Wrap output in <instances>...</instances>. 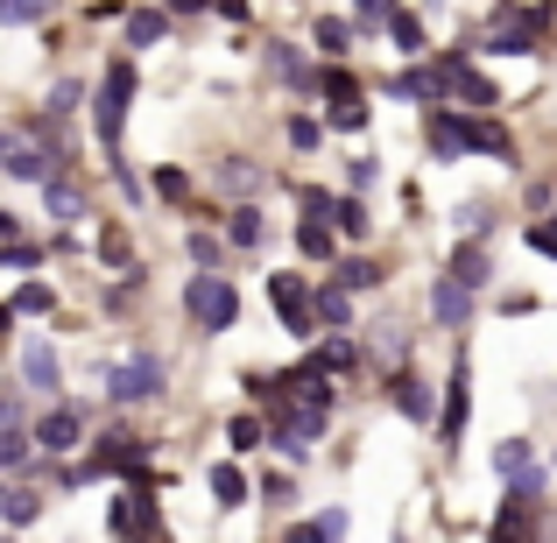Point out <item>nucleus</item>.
Returning <instances> with one entry per match:
<instances>
[{
  "label": "nucleus",
  "instance_id": "obj_48",
  "mask_svg": "<svg viewBox=\"0 0 557 543\" xmlns=\"http://www.w3.org/2000/svg\"><path fill=\"white\" fill-rule=\"evenodd\" d=\"M14 233H22V219H14V212H0V247H14Z\"/></svg>",
  "mask_w": 557,
  "mask_h": 543
},
{
  "label": "nucleus",
  "instance_id": "obj_7",
  "mask_svg": "<svg viewBox=\"0 0 557 543\" xmlns=\"http://www.w3.org/2000/svg\"><path fill=\"white\" fill-rule=\"evenodd\" d=\"M269 304H275V311H283V325L289 332H297V340H304V332H311V297H304V275H269Z\"/></svg>",
  "mask_w": 557,
  "mask_h": 543
},
{
  "label": "nucleus",
  "instance_id": "obj_11",
  "mask_svg": "<svg viewBox=\"0 0 557 543\" xmlns=\"http://www.w3.org/2000/svg\"><path fill=\"white\" fill-rule=\"evenodd\" d=\"M78 431H85L78 409H50V417L36 423V445H42V452H71V445H78Z\"/></svg>",
  "mask_w": 557,
  "mask_h": 543
},
{
  "label": "nucleus",
  "instance_id": "obj_26",
  "mask_svg": "<svg viewBox=\"0 0 557 543\" xmlns=\"http://www.w3.org/2000/svg\"><path fill=\"white\" fill-rule=\"evenodd\" d=\"M494 473L522 480V473H530V445H522V437H502V445H494Z\"/></svg>",
  "mask_w": 557,
  "mask_h": 543
},
{
  "label": "nucleus",
  "instance_id": "obj_9",
  "mask_svg": "<svg viewBox=\"0 0 557 543\" xmlns=\"http://www.w3.org/2000/svg\"><path fill=\"white\" fill-rule=\"evenodd\" d=\"M423 141H431V156H466V113L431 107V121H423Z\"/></svg>",
  "mask_w": 557,
  "mask_h": 543
},
{
  "label": "nucleus",
  "instance_id": "obj_30",
  "mask_svg": "<svg viewBox=\"0 0 557 543\" xmlns=\"http://www.w3.org/2000/svg\"><path fill=\"white\" fill-rule=\"evenodd\" d=\"M332 219H339V233H354V240L368 233V205L360 198H332Z\"/></svg>",
  "mask_w": 557,
  "mask_h": 543
},
{
  "label": "nucleus",
  "instance_id": "obj_18",
  "mask_svg": "<svg viewBox=\"0 0 557 543\" xmlns=\"http://www.w3.org/2000/svg\"><path fill=\"white\" fill-rule=\"evenodd\" d=\"M466 431V360H451V388H445V445Z\"/></svg>",
  "mask_w": 557,
  "mask_h": 543
},
{
  "label": "nucleus",
  "instance_id": "obj_27",
  "mask_svg": "<svg viewBox=\"0 0 557 543\" xmlns=\"http://www.w3.org/2000/svg\"><path fill=\"white\" fill-rule=\"evenodd\" d=\"M304 367H311V374H339V367H354V346H346V340H332V346H318V354L311 360H304Z\"/></svg>",
  "mask_w": 557,
  "mask_h": 543
},
{
  "label": "nucleus",
  "instance_id": "obj_17",
  "mask_svg": "<svg viewBox=\"0 0 557 543\" xmlns=\"http://www.w3.org/2000/svg\"><path fill=\"white\" fill-rule=\"evenodd\" d=\"M28 459H36V437H28L22 423H8V431H0V473H22Z\"/></svg>",
  "mask_w": 557,
  "mask_h": 543
},
{
  "label": "nucleus",
  "instance_id": "obj_43",
  "mask_svg": "<svg viewBox=\"0 0 557 543\" xmlns=\"http://www.w3.org/2000/svg\"><path fill=\"white\" fill-rule=\"evenodd\" d=\"M318 530H325V543H339L346 536V508H325V516H318Z\"/></svg>",
  "mask_w": 557,
  "mask_h": 543
},
{
  "label": "nucleus",
  "instance_id": "obj_33",
  "mask_svg": "<svg viewBox=\"0 0 557 543\" xmlns=\"http://www.w3.org/2000/svg\"><path fill=\"white\" fill-rule=\"evenodd\" d=\"M388 36H395V50H409V57L423 50V28H417V14H388Z\"/></svg>",
  "mask_w": 557,
  "mask_h": 543
},
{
  "label": "nucleus",
  "instance_id": "obj_24",
  "mask_svg": "<svg viewBox=\"0 0 557 543\" xmlns=\"http://www.w3.org/2000/svg\"><path fill=\"white\" fill-rule=\"evenodd\" d=\"M226 240H233V247H261V212H255V205H233Z\"/></svg>",
  "mask_w": 557,
  "mask_h": 543
},
{
  "label": "nucleus",
  "instance_id": "obj_28",
  "mask_svg": "<svg viewBox=\"0 0 557 543\" xmlns=\"http://www.w3.org/2000/svg\"><path fill=\"white\" fill-rule=\"evenodd\" d=\"M22 374L36 381V388H57V354H50V346H28V354H22Z\"/></svg>",
  "mask_w": 557,
  "mask_h": 543
},
{
  "label": "nucleus",
  "instance_id": "obj_55",
  "mask_svg": "<svg viewBox=\"0 0 557 543\" xmlns=\"http://www.w3.org/2000/svg\"><path fill=\"white\" fill-rule=\"evenodd\" d=\"M550 226H557V219H550Z\"/></svg>",
  "mask_w": 557,
  "mask_h": 543
},
{
  "label": "nucleus",
  "instance_id": "obj_10",
  "mask_svg": "<svg viewBox=\"0 0 557 543\" xmlns=\"http://www.w3.org/2000/svg\"><path fill=\"white\" fill-rule=\"evenodd\" d=\"M269 71H275L283 85H297V92H318V71L304 64V50H297V42H269Z\"/></svg>",
  "mask_w": 557,
  "mask_h": 543
},
{
  "label": "nucleus",
  "instance_id": "obj_50",
  "mask_svg": "<svg viewBox=\"0 0 557 543\" xmlns=\"http://www.w3.org/2000/svg\"><path fill=\"white\" fill-rule=\"evenodd\" d=\"M8 423H14V403H8V395H0V431H8Z\"/></svg>",
  "mask_w": 557,
  "mask_h": 543
},
{
  "label": "nucleus",
  "instance_id": "obj_51",
  "mask_svg": "<svg viewBox=\"0 0 557 543\" xmlns=\"http://www.w3.org/2000/svg\"><path fill=\"white\" fill-rule=\"evenodd\" d=\"M8 149H14V141H8V135H0V156H8Z\"/></svg>",
  "mask_w": 557,
  "mask_h": 543
},
{
  "label": "nucleus",
  "instance_id": "obj_52",
  "mask_svg": "<svg viewBox=\"0 0 557 543\" xmlns=\"http://www.w3.org/2000/svg\"><path fill=\"white\" fill-rule=\"evenodd\" d=\"M0 332H8V311H0Z\"/></svg>",
  "mask_w": 557,
  "mask_h": 543
},
{
  "label": "nucleus",
  "instance_id": "obj_3",
  "mask_svg": "<svg viewBox=\"0 0 557 543\" xmlns=\"http://www.w3.org/2000/svg\"><path fill=\"white\" fill-rule=\"evenodd\" d=\"M184 311L198 318L205 332H226L233 318H240V289L219 283V275H190V283H184Z\"/></svg>",
  "mask_w": 557,
  "mask_h": 543
},
{
  "label": "nucleus",
  "instance_id": "obj_19",
  "mask_svg": "<svg viewBox=\"0 0 557 543\" xmlns=\"http://www.w3.org/2000/svg\"><path fill=\"white\" fill-rule=\"evenodd\" d=\"M346 318H354V297H346L339 283H332V289H318V297H311V325H346Z\"/></svg>",
  "mask_w": 557,
  "mask_h": 543
},
{
  "label": "nucleus",
  "instance_id": "obj_23",
  "mask_svg": "<svg viewBox=\"0 0 557 543\" xmlns=\"http://www.w3.org/2000/svg\"><path fill=\"white\" fill-rule=\"evenodd\" d=\"M50 8L57 0H0V22L8 28H36V22H50Z\"/></svg>",
  "mask_w": 557,
  "mask_h": 543
},
{
  "label": "nucleus",
  "instance_id": "obj_15",
  "mask_svg": "<svg viewBox=\"0 0 557 543\" xmlns=\"http://www.w3.org/2000/svg\"><path fill=\"white\" fill-rule=\"evenodd\" d=\"M0 170H8V177H22V184H50V156H42V149H8V156H0Z\"/></svg>",
  "mask_w": 557,
  "mask_h": 543
},
{
  "label": "nucleus",
  "instance_id": "obj_38",
  "mask_svg": "<svg viewBox=\"0 0 557 543\" xmlns=\"http://www.w3.org/2000/svg\"><path fill=\"white\" fill-rule=\"evenodd\" d=\"M156 198H190V177L184 170H156Z\"/></svg>",
  "mask_w": 557,
  "mask_h": 543
},
{
  "label": "nucleus",
  "instance_id": "obj_39",
  "mask_svg": "<svg viewBox=\"0 0 557 543\" xmlns=\"http://www.w3.org/2000/svg\"><path fill=\"white\" fill-rule=\"evenodd\" d=\"M50 289H42V283H28V289H14V311H50Z\"/></svg>",
  "mask_w": 557,
  "mask_h": 543
},
{
  "label": "nucleus",
  "instance_id": "obj_49",
  "mask_svg": "<svg viewBox=\"0 0 557 543\" xmlns=\"http://www.w3.org/2000/svg\"><path fill=\"white\" fill-rule=\"evenodd\" d=\"M170 8H177V14H205V8H212V0H170Z\"/></svg>",
  "mask_w": 557,
  "mask_h": 543
},
{
  "label": "nucleus",
  "instance_id": "obj_5",
  "mask_svg": "<svg viewBox=\"0 0 557 543\" xmlns=\"http://www.w3.org/2000/svg\"><path fill=\"white\" fill-rule=\"evenodd\" d=\"M318 92L332 99V127H346V135H354V127H368V99H360V85H354V71H346V64H325V71H318Z\"/></svg>",
  "mask_w": 557,
  "mask_h": 543
},
{
  "label": "nucleus",
  "instance_id": "obj_45",
  "mask_svg": "<svg viewBox=\"0 0 557 543\" xmlns=\"http://www.w3.org/2000/svg\"><path fill=\"white\" fill-rule=\"evenodd\" d=\"M381 177V163H374V156H360V163H354V190H368Z\"/></svg>",
  "mask_w": 557,
  "mask_h": 543
},
{
  "label": "nucleus",
  "instance_id": "obj_4",
  "mask_svg": "<svg viewBox=\"0 0 557 543\" xmlns=\"http://www.w3.org/2000/svg\"><path fill=\"white\" fill-rule=\"evenodd\" d=\"M107 395H113V403H156V395H163V360H156V354L121 360L107 374Z\"/></svg>",
  "mask_w": 557,
  "mask_h": 543
},
{
  "label": "nucleus",
  "instance_id": "obj_13",
  "mask_svg": "<svg viewBox=\"0 0 557 543\" xmlns=\"http://www.w3.org/2000/svg\"><path fill=\"white\" fill-rule=\"evenodd\" d=\"M494 536L502 543H530V502H522L516 488H508V502L494 508Z\"/></svg>",
  "mask_w": 557,
  "mask_h": 543
},
{
  "label": "nucleus",
  "instance_id": "obj_6",
  "mask_svg": "<svg viewBox=\"0 0 557 543\" xmlns=\"http://www.w3.org/2000/svg\"><path fill=\"white\" fill-rule=\"evenodd\" d=\"M431 85H437V92H451V99H466V107H494V99H502V92H494V78H480L466 57H437Z\"/></svg>",
  "mask_w": 557,
  "mask_h": 543
},
{
  "label": "nucleus",
  "instance_id": "obj_29",
  "mask_svg": "<svg viewBox=\"0 0 557 543\" xmlns=\"http://www.w3.org/2000/svg\"><path fill=\"white\" fill-rule=\"evenodd\" d=\"M42 516V502H36V488H8V522L14 530H28V522Z\"/></svg>",
  "mask_w": 557,
  "mask_h": 543
},
{
  "label": "nucleus",
  "instance_id": "obj_25",
  "mask_svg": "<svg viewBox=\"0 0 557 543\" xmlns=\"http://www.w3.org/2000/svg\"><path fill=\"white\" fill-rule=\"evenodd\" d=\"M297 255H304V261H332V233H325V219H304V226H297Z\"/></svg>",
  "mask_w": 557,
  "mask_h": 543
},
{
  "label": "nucleus",
  "instance_id": "obj_1",
  "mask_svg": "<svg viewBox=\"0 0 557 543\" xmlns=\"http://www.w3.org/2000/svg\"><path fill=\"white\" fill-rule=\"evenodd\" d=\"M127 99H135V64H127V57H113L107 78H99V99H92V127H99V141H107V149H121Z\"/></svg>",
  "mask_w": 557,
  "mask_h": 543
},
{
  "label": "nucleus",
  "instance_id": "obj_21",
  "mask_svg": "<svg viewBox=\"0 0 557 543\" xmlns=\"http://www.w3.org/2000/svg\"><path fill=\"white\" fill-rule=\"evenodd\" d=\"M466 149H480V156H502V163L516 156V149H508V135H502L494 121H466Z\"/></svg>",
  "mask_w": 557,
  "mask_h": 543
},
{
  "label": "nucleus",
  "instance_id": "obj_22",
  "mask_svg": "<svg viewBox=\"0 0 557 543\" xmlns=\"http://www.w3.org/2000/svg\"><path fill=\"white\" fill-rule=\"evenodd\" d=\"M212 502L219 508H240L247 502V473H240V466H212Z\"/></svg>",
  "mask_w": 557,
  "mask_h": 543
},
{
  "label": "nucleus",
  "instance_id": "obj_40",
  "mask_svg": "<svg viewBox=\"0 0 557 543\" xmlns=\"http://www.w3.org/2000/svg\"><path fill=\"white\" fill-rule=\"evenodd\" d=\"M0 261H8V269H36L42 247H22V240H14V247H0Z\"/></svg>",
  "mask_w": 557,
  "mask_h": 543
},
{
  "label": "nucleus",
  "instance_id": "obj_54",
  "mask_svg": "<svg viewBox=\"0 0 557 543\" xmlns=\"http://www.w3.org/2000/svg\"><path fill=\"white\" fill-rule=\"evenodd\" d=\"M0 543H8V536H0Z\"/></svg>",
  "mask_w": 557,
  "mask_h": 543
},
{
  "label": "nucleus",
  "instance_id": "obj_32",
  "mask_svg": "<svg viewBox=\"0 0 557 543\" xmlns=\"http://www.w3.org/2000/svg\"><path fill=\"white\" fill-rule=\"evenodd\" d=\"M374 283H381L374 261H339V289H346V297H354V289H374Z\"/></svg>",
  "mask_w": 557,
  "mask_h": 543
},
{
  "label": "nucleus",
  "instance_id": "obj_12",
  "mask_svg": "<svg viewBox=\"0 0 557 543\" xmlns=\"http://www.w3.org/2000/svg\"><path fill=\"white\" fill-rule=\"evenodd\" d=\"M451 283H459V289H480V283H494V255H487V247H473V240H466L459 247V255H451Z\"/></svg>",
  "mask_w": 557,
  "mask_h": 543
},
{
  "label": "nucleus",
  "instance_id": "obj_20",
  "mask_svg": "<svg viewBox=\"0 0 557 543\" xmlns=\"http://www.w3.org/2000/svg\"><path fill=\"white\" fill-rule=\"evenodd\" d=\"M163 36H170V22L156 8H135V14H127V42H135V50H149V42H163Z\"/></svg>",
  "mask_w": 557,
  "mask_h": 543
},
{
  "label": "nucleus",
  "instance_id": "obj_42",
  "mask_svg": "<svg viewBox=\"0 0 557 543\" xmlns=\"http://www.w3.org/2000/svg\"><path fill=\"white\" fill-rule=\"evenodd\" d=\"M522 240H530L536 255H550V261H557V226H530V233H522Z\"/></svg>",
  "mask_w": 557,
  "mask_h": 543
},
{
  "label": "nucleus",
  "instance_id": "obj_36",
  "mask_svg": "<svg viewBox=\"0 0 557 543\" xmlns=\"http://www.w3.org/2000/svg\"><path fill=\"white\" fill-rule=\"evenodd\" d=\"M190 261H198V275L219 269V240H212V233H190Z\"/></svg>",
  "mask_w": 557,
  "mask_h": 543
},
{
  "label": "nucleus",
  "instance_id": "obj_35",
  "mask_svg": "<svg viewBox=\"0 0 557 543\" xmlns=\"http://www.w3.org/2000/svg\"><path fill=\"white\" fill-rule=\"evenodd\" d=\"M318 141H325V127H318L311 113H297V121H289V149H318Z\"/></svg>",
  "mask_w": 557,
  "mask_h": 543
},
{
  "label": "nucleus",
  "instance_id": "obj_53",
  "mask_svg": "<svg viewBox=\"0 0 557 543\" xmlns=\"http://www.w3.org/2000/svg\"><path fill=\"white\" fill-rule=\"evenodd\" d=\"M487 543H502V536H487Z\"/></svg>",
  "mask_w": 557,
  "mask_h": 543
},
{
  "label": "nucleus",
  "instance_id": "obj_34",
  "mask_svg": "<svg viewBox=\"0 0 557 543\" xmlns=\"http://www.w3.org/2000/svg\"><path fill=\"white\" fill-rule=\"evenodd\" d=\"M346 42H354V28H346V22H325V14H318V50H325V57H346Z\"/></svg>",
  "mask_w": 557,
  "mask_h": 543
},
{
  "label": "nucleus",
  "instance_id": "obj_44",
  "mask_svg": "<svg viewBox=\"0 0 557 543\" xmlns=\"http://www.w3.org/2000/svg\"><path fill=\"white\" fill-rule=\"evenodd\" d=\"M283 543H325V530H318V522H289Z\"/></svg>",
  "mask_w": 557,
  "mask_h": 543
},
{
  "label": "nucleus",
  "instance_id": "obj_14",
  "mask_svg": "<svg viewBox=\"0 0 557 543\" xmlns=\"http://www.w3.org/2000/svg\"><path fill=\"white\" fill-rule=\"evenodd\" d=\"M395 409H403V417H417V423H431V417H437L431 388H423L417 374H395Z\"/></svg>",
  "mask_w": 557,
  "mask_h": 543
},
{
  "label": "nucleus",
  "instance_id": "obj_41",
  "mask_svg": "<svg viewBox=\"0 0 557 543\" xmlns=\"http://www.w3.org/2000/svg\"><path fill=\"white\" fill-rule=\"evenodd\" d=\"M544 488H550V473H544V466H530V473L516 480V494H522V502H536V494H544Z\"/></svg>",
  "mask_w": 557,
  "mask_h": 543
},
{
  "label": "nucleus",
  "instance_id": "obj_8",
  "mask_svg": "<svg viewBox=\"0 0 557 543\" xmlns=\"http://www.w3.org/2000/svg\"><path fill=\"white\" fill-rule=\"evenodd\" d=\"M431 318H437V325H451V332H459L466 318H473V289H459L451 275H437V283H431Z\"/></svg>",
  "mask_w": 557,
  "mask_h": 543
},
{
  "label": "nucleus",
  "instance_id": "obj_2",
  "mask_svg": "<svg viewBox=\"0 0 557 543\" xmlns=\"http://www.w3.org/2000/svg\"><path fill=\"white\" fill-rule=\"evenodd\" d=\"M557 22L550 8H502L487 22V42H494V57H530L536 50V36H544V28Z\"/></svg>",
  "mask_w": 557,
  "mask_h": 543
},
{
  "label": "nucleus",
  "instance_id": "obj_16",
  "mask_svg": "<svg viewBox=\"0 0 557 543\" xmlns=\"http://www.w3.org/2000/svg\"><path fill=\"white\" fill-rule=\"evenodd\" d=\"M219 190L247 205V198H255V190H261V170L247 163V156H233V163H219Z\"/></svg>",
  "mask_w": 557,
  "mask_h": 543
},
{
  "label": "nucleus",
  "instance_id": "obj_46",
  "mask_svg": "<svg viewBox=\"0 0 557 543\" xmlns=\"http://www.w3.org/2000/svg\"><path fill=\"white\" fill-rule=\"evenodd\" d=\"M395 14V0H360V22H388Z\"/></svg>",
  "mask_w": 557,
  "mask_h": 543
},
{
  "label": "nucleus",
  "instance_id": "obj_37",
  "mask_svg": "<svg viewBox=\"0 0 557 543\" xmlns=\"http://www.w3.org/2000/svg\"><path fill=\"white\" fill-rule=\"evenodd\" d=\"M226 437H233V452H255V445H261V423H255V417H233Z\"/></svg>",
  "mask_w": 557,
  "mask_h": 543
},
{
  "label": "nucleus",
  "instance_id": "obj_31",
  "mask_svg": "<svg viewBox=\"0 0 557 543\" xmlns=\"http://www.w3.org/2000/svg\"><path fill=\"white\" fill-rule=\"evenodd\" d=\"M42 198H50V212H57V219H71V212L85 205V198H78V184H64V177H50V184H42Z\"/></svg>",
  "mask_w": 557,
  "mask_h": 543
},
{
  "label": "nucleus",
  "instance_id": "obj_47",
  "mask_svg": "<svg viewBox=\"0 0 557 543\" xmlns=\"http://www.w3.org/2000/svg\"><path fill=\"white\" fill-rule=\"evenodd\" d=\"M219 14H226V22H247V0H212Z\"/></svg>",
  "mask_w": 557,
  "mask_h": 543
}]
</instances>
